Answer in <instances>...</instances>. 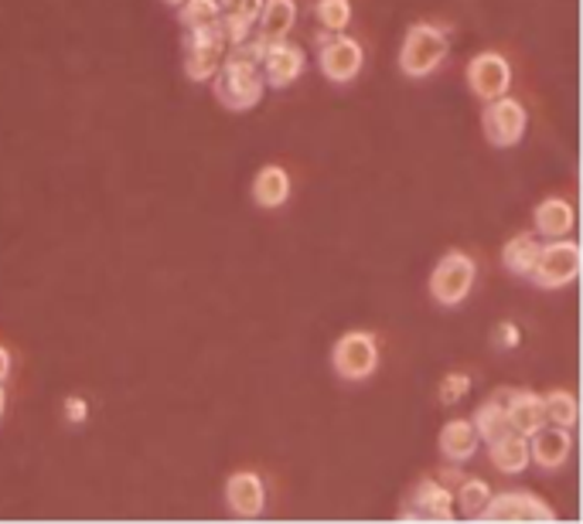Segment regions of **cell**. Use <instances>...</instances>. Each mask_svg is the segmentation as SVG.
<instances>
[{"label": "cell", "mask_w": 583, "mask_h": 524, "mask_svg": "<svg viewBox=\"0 0 583 524\" xmlns=\"http://www.w3.org/2000/svg\"><path fill=\"white\" fill-rule=\"evenodd\" d=\"M478 521H540V524H550V521H556V511L529 491H502V494L488 497Z\"/></svg>", "instance_id": "7"}, {"label": "cell", "mask_w": 583, "mask_h": 524, "mask_svg": "<svg viewBox=\"0 0 583 524\" xmlns=\"http://www.w3.org/2000/svg\"><path fill=\"white\" fill-rule=\"evenodd\" d=\"M543 409H546V422H553V425H563V429H573V422H576V399L570 395V392H546L543 395Z\"/></svg>", "instance_id": "25"}, {"label": "cell", "mask_w": 583, "mask_h": 524, "mask_svg": "<svg viewBox=\"0 0 583 524\" xmlns=\"http://www.w3.org/2000/svg\"><path fill=\"white\" fill-rule=\"evenodd\" d=\"M229 38L218 21L202 28H185V72L195 82H208L229 55Z\"/></svg>", "instance_id": "2"}, {"label": "cell", "mask_w": 583, "mask_h": 524, "mask_svg": "<svg viewBox=\"0 0 583 524\" xmlns=\"http://www.w3.org/2000/svg\"><path fill=\"white\" fill-rule=\"evenodd\" d=\"M532 222H535V232L546 238H566L573 232V208L563 198H550L535 208Z\"/></svg>", "instance_id": "21"}, {"label": "cell", "mask_w": 583, "mask_h": 524, "mask_svg": "<svg viewBox=\"0 0 583 524\" xmlns=\"http://www.w3.org/2000/svg\"><path fill=\"white\" fill-rule=\"evenodd\" d=\"M318 65H321V72L331 82L345 85V82H351L358 72H362V44H358L355 38H345V34L331 31L328 38H321Z\"/></svg>", "instance_id": "10"}, {"label": "cell", "mask_w": 583, "mask_h": 524, "mask_svg": "<svg viewBox=\"0 0 583 524\" xmlns=\"http://www.w3.org/2000/svg\"><path fill=\"white\" fill-rule=\"evenodd\" d=\"M580 266H583L580 246L566 243V238H553L550 246H540V256H535L529 279L535 286H543V290H560V286L580 276Z\"/></svg>", "instance_id": "4"}, {"label": "cell", "mask_w": 583, "mask_h": 524, "mask_svg": "<svg viewBox=\"0 0 583 524\" xmlns=\"http://www.w3.org/2000/svg\"><path fill=\"white\" fill-rule=\"evenodd\" d=\"M226 501H229V511L239 514V517H259L263 507H266V487L256 473L243 470V473H233L229 484H226Z\"/></svg>", "instance_id": "14"}, {"label": "cell", "mask_w": 583, "mask_h": 524, "mask_svg": "<svg viewBox=\"0 0 583 524\" xmlns=\"http://www.w3.org/2000/svg\"><path fill=\"white\" fill-rule=\"evenodd\" d=\"M304 65H307L304 52L297 44H290L287 38L266 41L263 52H259V72H263L266 85H277V89L294 85L304 75Z\"/></svg>", "instance_id": "9"}, {"label": "cell", "mask_w": 583, "mask_h": 524, "mask_svg": "<svg viewBox=\"0 0 583 524\" xmlns=\"http://www.w3.org/2000/svg\"><path fill=\"white\" fill-rule=\"evenodd\" d=\"M535 256H540V243H535V235H529V232L509 238L505 249H502L505 269L515 273V276H525V279H529V273H532V266H535Z\"/></svg>", "instance_id": "23"}, {"label": "cell", "mask_w": 583, "mask_h": 524, "mask_svg": "<svg viewBox=\"0 0 583 524\" xmlns=\"http://www.w3.org/2000/svg\"><path fill=\"white\" fill-rule=\"evenodd\" d=\"M314 14H318L321 28H328V31H345L348 21H351V4H348V0H318V8H314Z\"/></svg>", "instance_id": "26"}, {"label": "cell", "mask_w": 583, "mask_h": 524, "mask_svg": "<svg viewBox=\"0 0 583 524\" xmlns=\"http://www.w3.org/2000/svg\"><path fill=\"white\" fill-rule=\"evenodd\" d=\"M474 433H478V440H484L488 446L495 443V440H502L505 433H512V425H509V415H505V392H495L491 395L478 412H474Z\"/></svg>", "instance_id": "19"}, {"label": "cell", "mask_w": 583, "mask_h": 524, "mask_svg": "<svg viewBox=\"0 0 583 524\" xmlns=\"http://www.w3.org/2000/svg\"><path fill=\"white\" fill-rule=\"evenodd\" d=\"M468 85L474 95H481V100H499V95L509 92L512 85V65L505 55L499 52H481L478 59H471L468 65Z\"/></svg>", "instance_id": "12"}, {"label": "cell", "mask_w": 583, "mask_h": 524, "mask_svg": "<svg viewBox=\"0 0 583 524\" xmlns=\"http://www.w3.org/2000/svg\"><path fill=\"white\" fill-rule=\"evenodd\" d=\"M297 24V4L294 0H263L259 11V41H280Z\"/></svg>", "instance_id": "17"}, {"label": "cell", "mask_w": 583, "mask_h": 524, "mask_svg": "<svg viewBox=\"0 0 583 524\" xmlns=\"http://www.w3.org/2000/svg\"><path fill=\"white\" fill-rule=\"evenodd\" d=\"M212 82H215V100L226 110H233V113L253 110L263 100V92H266V79L259 72V62L239 55L236 48H229L226 62L218 65Z\"/></svg>", "instance_id": "1"}, {"label": "cell", "mask_w": 583, "mask_h": 524, "mask_svg": "<svg viewBox=\"0 0 583 524\" xmlns=\"http://www.w3.org/2000/svg\"><path fill=\"white\" fill-rule=\"evenodd\" d=\"M396 517L399 521H454V494L440 487L437 481H420Z\"/></svg>", "instance_id": "11"}, {"label": "cell", "mask_w": 583, "mask_h": 524, "mask_svg": "<svg viewBox=\"0 0 583 524\" xmlns=\"http://www.w3.org/2000/svg\"><path fill=\"white\" fill-rule=\"evenodd\" d=\"M290 198V174L277 164L263 167L253 181V202L259 208H280Z\"/></svg>", "instance_id": "18"}, {"label": "cell", "mask_w": 583, "mask_h": 524, "mask_svg": "<svg viewBox=\"0 0 583 524\" xmlns=\"http://www.w3.org/2000/svg\"><path fill=\"white\" fill-rule=\"evenodd\" d=\"M491 463H495V470L502 473H522L525 463H529V443L522 433H505L502 440L491 443Z\"/></svg>", "instance_id": "22"}, {"label": "cell", "mask_w": 583, "mask_h": 524, "mask_svg": "<svg viewBox=\"0 0 583 524\" xmlns=\"http://www.w3.org/2000/svg\"><path fill=\"white\" fill-rule=\"evenodd\" d=\"M488 497H491V487H488L484 481H468V484L461 487V494H458L461 514L478 521V514H481V507L488 504Z\"/></svg>", "instance_id": "27"}, {"label": "cell", "mask_w": 583, "mask_h": 524, "mask_svg": "<svg viewBox=\"0 0 583 524\" xmlns=\"http://www.w3.org/2000/svg\"><path fill=\"white\" fill-rule=\"evenodd\" d=\"M4 405H8V395H4V389H0V415H4Z\"/></svg>", "instance_id": "32"}, {"label": "cell", "mask_w": 583, "mask_h": 524, "mask_svg": "<svg viewBox=\"0 0 583 524\" xmlns=\"http://www.w3.org/2000/svg\"><path fill=\"white\" fill-rule=\"evenodd\" d=\"M532 460L540 463V466H546V470H560L563 463H566V456H570V429H563V425H553V422H543L540 429H532Z\"/></svg>", "instance_id": "13"}, {"label": "cell", "mask_w": 583, "mask_h": 524, "mask_svg": "<svg viewBox=\"0 0 583 524\" xmlns=\"http://www.w3.org/2000/svg\"><path fill=\"white\" fill-rule=\"evenodd\" d=\"M474 286V263L464 253H447L430 273V297L443 307H458Z\"/></svg>", "instance_id": "5"}, {"label": "cell", "mask_w": 583, "mask_h": 524, "mask_svg": "<svg viewBox=\"0 0 583 524\" xmlns=\"http://www.w3.org/2000/svg\"><path fill=\"white\" fill-rule=\"evenodd\" d=\"M478 433H474V425L471 422H464V419H451L443 429H440V453L447 456V460H458V463H464V460H471L474 453H478Z\"/></svg>", "instance_id": "20"}, {"label": "cell", "mask_w": 583, "mask_h": 524, "mask_svg": "<svg viewBox=\"0 0 583 524\" xmlns=\"http://www.w3.org/2000/svg\"><path fill=\"white\" fill-rule=\"evenodd\" d=\"M525 123H529L525 106L519 100H509V95L488 100V106L481 113V130H484L491 147H499V151L515 147V143L522 140V133H525Z\"/></svg>", "instance_id": "6"}, {"label": "cell", "mask_w": 583, "mask_h": 524, "mask_svg": "<svg viewBox=\"0 0 583 524\" xmlns=\"http://www.w3.org/2000/svg\"><path fill=\"white\" fill-rule=\"evenodd\" d=\"M8 374H11V355L0 348V381H4Z\"/></svg>", "instance_id": "31"}, {"label": "cell", "mask_w": 583, "mask_h": 524, "mask_svg": "<svg viewBox=\"0 0 583 524\" xmlns=\"http://www.w3.org/2000/svg\"><path fill=\"white\" fill-rule=\"evenodd\" d=\"M167 4H182V0H167Z\"/></svg>", "instance_id": "33"}, {"label": "cell", "mask_w": 583, "mask_h": 524, "mask_svg": "<svg viewBox=\"0 0 583 524\" xmlns=\"http://www.w3.org/2000/svg\"><path fill=\"white\" fill-rule=\"evenodd\" d=\"M85 412H89V405H85L82 399H65V419H69V422H82Z\"/></svg>", "instance_id": "30"}, {"label": "cell", "mask_w": 583, "mask_h": 524, "mask_svg": "<svg viewBox=\"0 0 583 524\" xmlns=\"http://www.w3.org/2000/svg\"><path fill=\"white\" fill-rule=\"evenodd\" d=\"M447 59V38L433 24H413L399 48V69L410 79L433 75Z\"/></svg>", "instance_id": "3"}, {"label": "cell", "mask_w": 583, "mask_h": 524, "mask_svg": "<svg viewBox=\"0 0 583 524\" xmlns=\"http://www.w3.org/2000/svg\"><path fill=\"white\" fill-rule=\"evenodd\" d=\"M495 345L499 348H515L519 345V327L515 323H499L495 327Z\"/></svg>", "instance_id": "29"}, {"label": "cell", "mask_w": 583, "mask_h": 524, "mask_svg": "<svg viewBox=\"0 0 583 524\" xmlns=\"http://www.w3.org/2000/svg\"><path fill=\"white\" fill-rule=\"evenodd\" d=\"M468 392H471V378H468V374H447V378L440 381V402H447V405L461 402Z\"/></svg>", "instance_id": "28"}, {"label": "cell", "mask_w": 583, "mask_h": 524, "mask_svg": "<svg viewBox=\"0 0 583 524\" xmlns=\"http://www.w3.org/2000/svg\"><path fill=\"white\" fill-rule=\"evenodd\" d=\"M331 361H335V371L348 381H362L376 371L379 364V348H376V338L372 333H345V338L335 345L331 351Z\"/></svg>", "instance_id": "8"}, {"label": "cell", "mask_w": 583, "mask_h": 524, "mask_svg": "<svg viewBox=\"0 0 583 524\" xmlns=\"http://www.w3.org/2000/svg\"><path fill=\"white\" fill-rule=\"evenodd\" d=\"M222 4H226V0H182V4H177V21H182V28L215 24L222 18Z\"/></svg>", "instance_id": "24"}, {"label": "cell", "mask_w": 583, "mask_h": 524, "mask_svg": "<svg viewBox=\"0 0 583 524\" xmlns=\"http://www.w3.org/2000/svg\"><path fill=\"white\" fill-rule=\"evenodd\" d=\"M505 415L515 433L529 436L532 429H540L546 422V409H543V395L535 392H505Z\"/></svg>", "instance_id": "15"}, {"label": "cell", "mask_w": 583, "mask_h": 524, "mask_svg": "<svg viewBox=\"0 0 583 524\" xmlns=\"http://www.w3.org/2000/svg\"><path fill=\"white\" fill-rule=\"evenodd\" d=\"M259 11H263V0H226V4H222L218 24L226 28L229 44H243L246 38H253Z\"/></svg>", "instance_id": "16"}]
</instances>
